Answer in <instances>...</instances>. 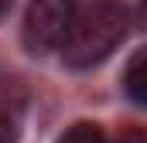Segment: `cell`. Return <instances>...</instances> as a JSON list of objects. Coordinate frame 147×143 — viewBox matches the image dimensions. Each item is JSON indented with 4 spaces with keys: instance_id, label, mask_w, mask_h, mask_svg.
I'll return each mask as SVG.
<instances>
[{
    "instance_id": "obj_1",
    "label": "cell",
    "mask_w": 147,
    "mask_h": 143,
    "mask_svg": "<svg viewBox=\"0 0 147 143\" xmlns=\"http://www.w3.org/2000/svg\"><path fill=\"white\" fill-rule=\"evenodd\" d=\"M127 31H130V14L120 0H92L75 14L62 41V61L75 72L96 68L120 48Z\"/></svg>"
},
{
    "instance_id": "obj_2",
    "label": "cell",
    "mask_w": 147,
    "mask_h": 143,
    "mask_svg": "<svg viewBox=\"0 0 147 143\" xmlns=\"http://www.w3.org/2000/svg\"><path fill=\"white\" fill-rule=\"evenodd\" d=\"M75 14H79V0H31L21 27L24 48L31 55H45L58 48L72 27Z\"/></svg>"
},
{
    "instance_id": "obj_3",
    "label": "cell",
    "mask_w": 147,
    "mask_h": 143,
    "mask_svg": "<svg viewBox=\"0 0 147 143\" xmlns=\"http://www.w3.org/2000/svg\"><path fill=\"white\" fill-rule=\"evenodd\" d=\"M123 89H127V96L137 106L147 109V51H140V55L130 58V65L123 72Z\"/></svg>"
},
{
    "instance_id": "obj_4",
    "label": "cell",
    "mask_w": 147,
    "mask_h": 143,
    "mask_svg": "<svg viewBox=\"0 0 147 143\" xmlns=\"http://www.w3.org/2000/svg\"><path fill=\"white\" fill-rule=\"evenodd\" d=\"M58 143H106V133L96 123H75L58 136Z\"/></svg>"
},
{
    "instance_id": "obj_5",
    "label": "cell",
    "mask_w": 147,
    "mask_h": 143,
    "mask_svg": "<svg viewBox=\"0 0 147 143\" xmlns=\"http://www.w3.org/2000/svg\"><path fill=\"white\" fill-rule=\"evenodd\" d=\"M14 140H17V123L10 112L0 109V143H14Z\"/></svg>"
},
{
    "instance_id": "obj_6",
    "label": "cell",
    "mask_w": 147,
    "mask_h": 143,
    "mask_svg": "<svg viewBox=\"0 0 147 143\" xmlns=\"http://www.w3.org/2000/svg\"><path fill=\"white\" fill-rule=\"evenodd\" d=\"M120 143H147V136H144V133H127Z\"/></svg>"
},
{
    "instance_id": "obj_7",
    "label": "cell",
    "mask_w": 147,
    "mask_h": 143,
    "mask_svg": "<svg viewBox=\"0 0 147 143\" xmlns=\"http://www.w3.org/2000/svg\"><path fill=\"white\" fill-rule=\"evenodd\" d=\"M137 17H140V27H144V31H147V0H144V3H140V10H137Z\"/></svg>"
},
{
    "instance_id": "obj_8",
    "label": "cell",
    "mask_w": 147,
    "mask_h": 143,
    "mask_svg": "<svg viewBox=\"0 0 147 143\" xmlns=\"http://www.w3.org/2000/svg\"><path fill=\"white\" fill-rule=\"evenodd\" d=\"M7 14H10V0H0V21H3Z\"/></svg>"
}]
</instances>
